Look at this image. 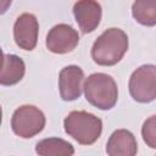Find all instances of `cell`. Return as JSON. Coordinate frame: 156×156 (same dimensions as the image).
<instances>
[{
	"label": "cell",
	"mask_w": 156,
	"mask_h": 156,
	"mask_svg": "<svg viewBox=\"0 0 156 156\" xmlns=\"http://www.w3.org/2000/svg\"><path fill=\"white\" fill-rule=\"evenodd\" d=\"M73 15L80 30L84 34L91 33L100 24L102 16L101 5L94 0L77 1L73 5Z\"/></svg>",
	"instance_id": "cell-9"
},
{
	"label": "cell",
	"mask_w": 156,
	"mask_h": 156,
	"mask_svg": "<svg viewBox=\"0 0 156 156\" xmlns=\"http://www.w3.org/2000/svg\"><path fill=\"white\" fill-rule=\"evenodd\" d=\"M84 72L79 66L69 65L61 69L58 76V89L62 100L73 101L82 95Z\"/></svg>",
	"instance_id": "cell-8"
},
{
	"label": "cell",
	"mask_w": 156,
	"mask_h": 156,
	"mask_svg": "<svg viewBox=\"0 0 156 156\" xmlns=\"http://www.w3.org/2000/svg\"><path fill=\"white\" fill-rule=\"evenodd\" d=\"M130 96L141 104L151 102L156 99V66L143 65L136 68L128 83Z\"/></svg>",
	"instance_id": "cell-5"
},
{
	"label": "cell",
	"mask_w": 156,
	"mask_h": 156,
	"mask_svg": "<svg viewBox=\"0 0 156 156\" xmlns=\"http://www.w3.org/2000/svg\"><path fill=\"white\" fill-rule=\"evenodd\" d=\"M65 132L82 145L94 144L101 135L102 121L87 111H72L63 121Z\"/></svg>",
	"instance_id": "cell-3"
},
{
	"label": "cell",
	"mask_w": 156,
	"mask_h": 156,
	"mask_svg": "<svg viewBox=\"0 0 156 156\" xmlns=\"http://www.w3.org/2000/svg\"><path fill=\"white\" fill-rule=\"evenodd\" d=\"M79 43L78 32L69 24L60 23L54 26L46 35V48L54 54H67L76 49Z\"/></svg>",
	"instance_id": "cell-6"
},
{
	"label": "cell",
	"mask_w": 156,
	"mask_h": 156,
	"mask_svg": "<svg viewBox=\"0 0 156 156\" xmlns=\"http://www.w3.org/2000/svg\"><path fill=\"white\" fill-rule=\"evenodd\" d=\"M85 99L99 110H111L118 99V89L115 79L106 73L90 74L83 85Z\"/></svg>",
	"instance_id": "cell-2"
},
{
	"label": "cell",
	"mask_w": 156,
	"mask_h": 156,
	"mask_svg": "<svg viewBox=\"0 0 156 156\" xmlns=\"http://www.w3.org/2000/svg\"><path fill=\"white\" fill-rule=\"evenodd\" d=\"M106 152L108 156H135L138 152L136 139L132 132L117 129L108 138Z\"/></svg>",
	"instance_id": "cell-10"
},
{
	"label": "cell",
	"mask_w": 156,
	"mask_h": 156,
	"mask_svg": "<svg viewBox=\"0 0 156 156\" xmlns=\"http://www.w3.org/2000/svg\"><path fill=\"white\" fill-rule=\"evenodd\" d=\"M26 73L23 60L13 54H2V68L0 74L1 85L17 84Z\"/></svg>",
	"instance_id": "cell-11"
},
{
	"label": "cell",
	"mask_w": 156,
	"mask_h": 156,
	"mask_svg": "<svg viewBox=\"0 0 156 156\" xmlns=\"http://www.w3.org/2000/svg\"><path fill=\"white\" fill-rule=\"evenodd\" d=\"M134 20L143 26L156 24V0H136L132 5Z\"/></svg>",
	"instance_id": "cell-13"
},
{
	"label": "cell",
	"mask_w": 156,
	"mask_h": 156,
	"mask_svg": "<svg viewBox=\"0 0 156 156\" xmlns=\"http://www.w3.org/2000/svg\"><path fill=\"white\" fill-rule=\"evenodd\" d=\"M155 156H156V155H155Z\"/></svg>",
	"instance_id": "cell-15"
},
{
	"label": "cell",
	"mask_w": 156,
	"mask_h": 156,
	"mask_svg": "<svg viewBox=\"0 0 156 156\" xmlns=\"http://www.w3.org/2000/svg\"><path fill=\"white\" fill-rule=\"evenodd\" d=\"M45 122V115L40 108L33 105H23L15 110L11 118V128L16 135L29 139L44 129Z\"/></svg>",
	"instance_id": "cell-4"
},
{
	"label": "cell",
	"mask_w": 156,
	"mask_h": 156,
	"mask_svg": "<svg viewBox=\"0 0 156 156\" xmlns=\"http://www.w3.org/2000/svg\"><path fill=\"white\" fill-rule=\"evenodd\" d=\"M35 152L39 156H73L74 147L61 138H46L37 143Z\"/></svg>",
	"instance_id": "cell-12"
},
{
	"label": "cell",
	"mask_w": 156,
	"mask_h": 156,
	"mask_svg": "<svg viewBox=\"0 0 156 156\" xmlns=\"http://www.w3.org/2000/svg\"><path fill=\"white\" fill-rule=\"evenodd\" d=\"M39 23L34 15L22 13L17 17L13 24V38L17 44L23 50H33L38 41Z\"/></svg>",
	"instance_id": "cell-7"
},
{
	"label": "cell",
	"mask_w": 156,
	"mask_h": 156,
	"mask_svg": "<svg viewBox=\"0 0 156 156\" xmlns=\"http://www.w3.org/2000/svg\"><path fill=\"white\" fill-rule=\"evenodd\" d=\"M127 50V34L119 28H108L94 41L91 58L100 66H113L123 58Z\"/></svg>",
	"instance_id": "cell-1"
},
{
	"label": "cell",
	"mask_w": 156,
	"mask_h": 156,
	"mask_svg": "<svg viewBox=\"0 0 156 156\" xmlns=\"http://www.w3.org/2000/svg\"><path fill=\"white\" fill-rule=\"evenodd\" d=\"M141 136L149 147L156 149V115L149 117L144 122L141 127Z\"/></svg>",
	"instance_id": "cell-14"
}]
</instances>
